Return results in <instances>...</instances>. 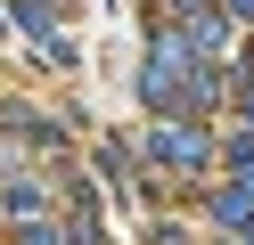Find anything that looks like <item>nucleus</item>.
Wrapping results in <instances>:
<instances>
[{"mask_svg": "<svg viewBox=\"0 0 254 245\" xmlns=\"http://www.w3.org/2000/svg\"><path fill=\"white\" fill-rule=\"evenodd\" d=\"M148 155H156V163H172V172H197V163H205V131H156Z\"/></svg>", "mask_w": 254, "mask_h": 245, "instance_id": "nucleus-1", "label": "nucleus"}]
</instances>
